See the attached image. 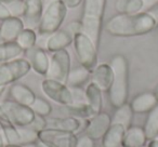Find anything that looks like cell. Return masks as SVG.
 I'll list each match as a JSON object with an SVG mask.
<instances>
[{"instance_id": "obj_1", "label": "cell", "mask_w": 158, "mask_h": 147, "mask_svg": "<svg viewBox=\"0 0 158 147\" xmlns=\"http://www.w3.org/2000/svg\"><path fill=\"white\" fill-rule=\"evenodd\" d=\"M156 26L148 12L142 11L135 14H117L107 21L105 29L115 37H134L146 35Z\"/></svg>"}, {"instance_id": "obj_2", "label": "cell", "mask_w": 158, "mask_h": 147, "mask_svg": "<svg viewBox=\"0 0 158 147\" xmlns=\"http://www.w3.org/2000/svg\"><path fill=\"white\" fill-rule=\"evenodd\" d=\"M113 69V81L108 90L110 105L118 108L127 103L129 96V66L123 54H116L110 63Z\"/></svg>"}, {"instance_id": "obj_3", "label": "cell", "mask_w": 158, "mask_h": 147, "mask_svg": "<svg viewBox=\"0 0 158 147\" xmlns=\"http://www.w3.org/2000/svg\"><path fill=\"white\" fill-rule=\"evenodd\" d=\"M106 0H84L82 33L86 34L97 47L101 37Z\"/></svg>"}, {"instance_id": "obj_4", "label": "cell", "mask_w": 158, "mask_h": 147, "mask_svg": "<svg viewBox=\"0 0 158 147\" xmlns=\"http://www.w3.org/2000/svg\"><path fill=\"white\" fill-rule=\"evenodd\" d=\"M67 14V8L62 0H53L47 6L42 13L41 21L38 26V33L41 36H50L57 31L63 24Z\"/></svg>"}, {"instance_id": "obj_5", "label": "cell", "mask_w": 158, "mask_h": 147, "mask_svg": "<svg viewBox=\"0 0 158 147\" xmlns=\"http://www.w3.org/2000/svg\"><path fill=\"white\" fill-rule=\"evenodd\" d=\"M73 43L80 65L92 71L98 64V47L82 31L73 36Z\"/></svg>"}, {"instance_id": "obj_6", "label": "cell", "mask_w": 158, "mask_h": 147, "mask_svg": "<svg viewBox=\"0 0 158 147\" xmlns=\"http://www.w3.org/2000/svg\"><path fill=\"white\" fill-rule=\"evenodd\" d=\"M31 67L28 59H16L10 62L0 63V88H6L9 84H13L21 78L31 71Z\"/></svg>"}, {"instance_id": "obj_7", "label": "cell", "mask_w": 158, "mask_h": 147, "mask_svg": "<svg viewBox=\"0 0 158 147\" xmlns=\"http://www.w3.org/2000/svg\"><path fill=\"white\" fill-rule=\"evenodd\" d=\"M0 103L10 122L15 127H26L35 118V112L31 106L23 105L13 100H5Z\"/></svg>"}, {"instance_id": "obj_8", "label": "cell", "mask_w": 158, "mask_h": 147, "mask_svg": "<svg viewBox=\"0 0 158 147\" xmlns=\"http://www.w3.org/2000/svg\"><path fill=\"white\" fill-rule=\"evenodd\" d=\"M70 71V55L66 49L53 52L50 57V64L46 77L49 79L66 84Z\"/></svg>"}, {"instance_id": "obj_9", "label": "cell", "mask_w": 158, "mask_h": 147, "mask_svg": "<svg viewBox=\"0 0 158 147\" xmlns=\"http://www.w3.org/2000/svg\"><path fill=\"white\" fill-rule=\"evenodd\" d=\"M38 142L48 147H75L76 133L46 128L38 132Z\"/></svg>"}, {"instance_id": "obj_10", "label": "cell", "mask_w": 158, "mask_h": 147, "mask_svg": "<svg viewBox=\"0 0 158 147\" xmlns=\"http://www.w3.org/2000/svg\"><path fill=\"white\" fill-rule=\"evenodd\" d=\"M41 90L46 96L62 106H67L73 103L72 90L66 84L46 78L41 82Z\"/></svg>"}, {"instance_id": "obj_11", "label": "cell", "mask_w": 158, "mask_h": 147, "mask_svg": "<svg viewBox=\"0 0 158 147\" xmlns=\"http://www.w3.org/2000/svg\"><path fill=\"white\" fill-rule=\"evenodd\" d=\"M112 125V117L105 112H101L99 114L93 115L85 129V133L87 136L92 138L93 141L101 140Z\"/></svg>"}, {"instance_id": "obj_12", "label": "cell", "mask_w": 158, "mask_h": 147, "mask_svg": "<svg viewBox=\"0 0 158 147\" xmlns=\"http://www.w3.org/2000/svg\"><path fill=\"white\" fill-rule=\"evenodd\" d=\"M44 13L42 0H24V14L22 18L25 28H38Z\"/></svg>"}, {"instance_id": "obj_13", "label": "cell", "mask_w": 158, "mask_h": 147, "mask_svg": "<svg viewBox=\"0 0 158 147\" xmlns=\"http://www.w3.org/2000/svg\"><path fill=\"white\" fill-rule=\"evenodd\" d=\"M22 18L10 16L1 21L0 24V40L1 41H15L21 31L24 29Z\"/></svg>"}, {"instance_id": "obj_14", "label": "cell", "mask_w": 158, "mask_h": 147, "mask_svg": "<svg viewBox=\"0 0 158 147\" xmlns=\"http://www.w3.org/2000/svg\"><path fill=\"white\" fill-rule=\"evenodd\" d=\"M27 52H28V62L31 64V69L37 72L38 75L46 76L49 69L50 57L48 56L44 49L35 47Z\"/></svg>"}, {"instance_id": "obj_15", "label": "cell", "mask_w": 158, "mask_h": 147, "mask_svg": "<svg viewBox=\"0 0 158 147\" xmlns=\"http://www.w3.org/2000/svg\"><path fill=\"white\" fill-rule=\"evenodd\" d=\"M73 43V35L68 29H59L48 36L46 41V50L53 53L60 50H64Z\"/></svg>"}, {"instance_id": "obj_16", "label": "cell", "mask_w": 158, "mask_h": 147, "mask_svg": "<svg viewBox=\"0 0 158 147\" xmlns=\"http://www.w3.org/2000/svg\"><path fill=\"white\" fill-rule=\"evenodd\" d=\"M91 81L97 84L102 92L110 90L113 81V69L110 64L102 63L95 66L91 74Z\"/></svg>"}, {"instance_id": "obj_17", "label": "cell", "mask_w": 158, "mask_h": 147, "mask_svg": "<svg viewBox=\"0 0 158 147\" xmlns=\"http://www.w3.org/2000/svg\"><path fill=\"white\" fill-rule=\"evenodd\" d=\"M158 104V99L154 92H143L138 94L130 103L133 114H147Z\"/></svg>"}, {"instance_id": "obj_18", "label": "cell", "mask_w": 158, "mask_h": 147, "mask_svg": "<svg viewBox=\"0 0 158 147\" xmlns=\"http://www.w3.org/2000/svg\"><path fill=\"white\" fill-rule=\"evenodd\" d=\"M147 143V137L143 128L131 125L126 129L123 140V147H143Z\"/></svg>"}, {"instance_id": "obj_19", "label": "cell", "mask_w": 158, "mask_h": 147, "mask_svg": "<svg viewBox=\"0 0 158 147\" xmlns=\"http://www.w3.org/2000/svg\"><path fill=\"white\" fill-rule=\"evenodd\" d=\"M126 128L118 123H112L102 137V147H121Z\"/></svg>"}, {"instance_id": "obj_20", "label": "cell", "mask_w": 158, "mask_h": 147, "mask_svg": "<svg viewBox=\"0 0 158 147\" xmlns=\"http://www.w3.org/2000/svg\"><path fill=\"white\" fill-rule=\"evenodd\" d=\"M10 95L13 101L26 106H31L37 97L28 87L22 84H12L10 87Z\"/></svg>"}, {"instance_id": "obj_21", "label": "cell", "mask_w": 158, "mask_h": 147, "mask_svg": "<svg viewBox=\"0 0 158 147\" xmlns=\"http://www.w3.org/2000/svg\"><path fill=\"white\" fill-rule=\"evenodd\" d=\"M85 95H86V102L92 109L93 114H99L102 112L103 106V100H102V90L93 84L92 81L89 82L88 86L85 89Z\"/></svg>"}, {"instance_id": "obj_22", "label": "cell", "mask_w": 158, "mask_h": 147, "mask_svg": "<svg viewBox=\"0 0 158 147\" xmlns=\"http://www.w3.org/2000/svg\"><path fill=\"white\" fill-rule=\"evenodd\" d=\"M80 127H81L80 120L72 116L65 117V118H53L50 119V120H47V128L72 132V133H76Z\"/></svg>"}, {"instance_id": "obj_23", "label": "cell", "mask_w": 158, "mask_h": 147, "mask_svg": "<svg viewBox=\"0 0 158 147\" xmlns=\"http://www.w3.org/2000/svg\"><path fill=\"white\" fill-rule=\"evenodd\" d=\"M91 77V71L84 66H77L70 69L68 74L66 86L69 88H81Z\"/></svg>"}, {"instance_id": "obj_24", "label": "cell", "mask_w": 158, "mask_h": 147, "mask_svg": "<svg viewBox=\"0 0 158 147\" xmlns=\"http://www.w3.org/2000/svg\"><path fill=\"white\" fill-rule=\"evenodd\" d=\"M24 50L16 41H1L0 42V63L10 62L20 59Z\"/></svg>"}, {"instance_id": "obj_25", "label": "cell", "mask_w": 158, "mask_h": 147, "mask_svg": "<svg viewBox=\"0 0 158 147\" xmlns=\"http://www.w3.org/2000/svg\"><path fill=\"white\" fill-rule=\"evenodd\" d=\"M143 130L145 132L147 141L158 136V104L151 112H147V117Z\"/></svg>"}, {"instance_id": "obj_26", "label": "cell", "mask_w": 158, "mask_h": 147, "mask_svg": "<svg viewBox=\"0 0 158 147\" xmlns=\"http://www.w3.org/2000/svg\"><path fill=\"white\" fill-rule=\"evenodd\" d=\"M115 10L118 14H135L143 11L142 0H116Z\"/></svg>"}, {"instance_id": "obj_27", "label": "cell", "mask_w": 158, "mask_h": 147, "mask_svg": "<svg viewBox=\"0 0 158 147\" xmlns=\"http://www.w3.org/2000/svg\"><path fill=\"white\" fill-rule=\"evenodd\" d=\"M132 118H133V112L130 107V104L126 103L120 107L116 108L114 117L112 118V123H118L128 129L131 127Z\"/></svg>"}, {"instance_id": "obj_28", "label": "cell", "mask_w": 158, "mask_h": 147, "mask_svg": "<svg viewBox=\"0 0 158 147\" xmlns=\"http://www.w3.org/2000/svg\"><path fill=\"white\" fill-rule=\"evenodd\" d=\"M37 39H38V36L37 33L35 31V29L24 28L20 33V35L18 36L15 41L18 42V44L24 51H28L36 47Z\"/></svg>"}, {"instance_id": "obj_29", "label": "cell", "mask_w": 158, "mask_h": 147, "mask_svg": "<svg viewBox=\"0 0 158 147\" xmlns=\"http://www.w3.org/2000/svg\"><path fill=\"white\" fill-rule=\"evenodd\" d=\"M64 108L69 116L78 119H89L94 115L91 107L87 103H72L70 105L64 106Z\"/></svg>"}, {"instance_id": "obj_30", "label": "cell", "mask_w": 158, "mask_h": 147, "mask_svg": "<svg viewBox=\"0 0 158 147\" xmlns=\"http://www.w3.org/2000/svg\"><path fill=\"white\" fill-rule=\"evenodd\" d=\"M18 131L20 135V145H28L38 142V131L26 125V127H19Z\"/></svg>"}, {"instance_id": "obj_31", "label": "cell", "mask_w": 158, "mask_h": 147, "mask_svg": "<svg viewBox=\"0 0 158 147\" xmlns=\"http://www.w3.org/2000/svg\"><path fill=\"white\" fill-rule=\"evenodd\" d=\"M31 108L35 112V115L42 117H48L52 112V106L50 105V103L41 97H36L34 103L31 105Z\"/></svg>"}, {"instance_id": "obj_32", "label": "cell", "mask_w": 158, "mask_h": 147, "mask_svg": "<svg viewBox=\"0 0 158 147\" xmlns=\"http://www.w3.org/2000/svg\"><path fill=\"white\" fill-rule=\"evenodd\" d=\"M1 132L5 137L6 144L20 145V135H19L18 128L13 125L1 127Z\"/></svg>"}, {"instance_id": "obj_33", "label": "cell", "mask_w": 158, "mask_h": 147, "mask_svg": "<svg viewBox=\"0 0 158 147\" xmlns=\"http://www.w3.org/2000/svg\"><path fill=\"white\" fill-rule=\"evenodd\" d=\"M6 7L8 8L11 16L16 18H22L24 14V0H11V1H6Z\"/></svg>"}, {"instance_id": "obj_34", "label": "cell", "mask_w": 158, "mask_h": 147, "mask_svg": "<svg viewBox=\"0 0 158 147\" xmlns=\"http://www.w3.org/2000/svg\"><path fill=\"white\" fill-rule=\"evenodd\" d=\"M27 127L31 128V129L36 130V131H41V130L46 129L47 128V119L46 117L42 116H38V115H35V118L31 121V125H28Z\"/></svg>"}, {"instance_id": "obj_35", "label": "cell", "mask_w": 158, "mask_h": 147, "mask_svg": "<svg viewBox=\"0 0 158 147\" xmlns=\"http://www.w3.org/2000/svg\"><path fill=\"white\" fill-rule=\"evenodd\" d=\"M73 94V103H87L85 90L81 88H70Z\"/></svg>"}, {"instance_id": "obj_36", "label": "cell", "mask_w": 158, "mask_h": 147, "mask_svg": "<svg viewBox=\"0 0 158 147\" xmlns=\"http://www.w3.org/2000/svg\"><path fill=\"white\" fill-rule=\"evenodd\" d=\"M75 147H95V145H94V141L85 134L84 136L77 137V142Z\"/></svg>"}, {"instance_id": "obj_37", "label": "cell", "mask_w": 158, "mask_h": 147, "mask_svg": "<svg viewBox=\"0 0 158 147\" xmlns=\"http://www.w3.org/2000/svg\"><path fill=\"white\" fill-rule=\"evenodd\" d=\"M68 31L72 33L73 36H74L75 34L81 33V31H82V23H81V21H73V22L68 25Z\"/></svg>"}, {"instance_id": "obj_38", "label": "cell", "mask_w": 158, "mask_h": 147, "mask_svg": "<svg viewBox=\"0 0 158 147\" xmlns=\"http://www.w3.org/2000/svg\"><path fill=\"white\" fill-rule=\"evenodd\" d=\"M10 16H11V14H10L8 8L6 7L5 2L2 0H0V21L6 20V18H10Z\"/></svg>"}, {"instance_id": "obj_39", "label": "cell", "mask_w": 158, "mask_h": 147, "mask_svg": "<svg viewBox=\"0 0 158 147\" xmlns=\"http://www.w3.org/2000/svg\"><path fill=\"white\" fill-rule=\"evenodd\" d=\"M143 1V12H147L158 5V0H142Z\"/></svg>"}, {"instance_id": "obj_40", "label": "cell", "mask_w": 158, "mask_h": 147, "mask_svg": "<svg viewBox=\"0 0 158 147\" xmlns=\"http://www.w3.org/2000/svg\"><path fill=\"white\" fill-rule=\"evenodd\" d=\"M84 0H62V2L66 6L67 9H75L78 7Z\"/></svg>"}, {"instance_id": "obj_41", "label": "cell", "mask_w": 158, "mask_h": 147, "mask_svg": "<svg viewBox=\"0 0 158 147\" xmlns=\"http://www.w3.org/2000/svg\"><path fill=\"white\" fill-rule=\"evenodd\" d=\"M147 12H148L149 15H151L152 18H154V21H155L156 25L158 26V5L155 6V7H154L153 9L149 10V11H147Z\"/></svg>"}, {"instance_id": "obj_42", "label": "cell", "mask_w": 158, "mask_h": 147, "mask_svg": "<svg viewBox=\"0 0 158 147\" xmlns=\"http://www.w3.org/2000/svg\"><path fill=\"white\" fill-rule=\"evenodd\" d=\"M147 146H148V147H158V136H156L155 138H152V140H149Z\"/></svg>"}, {"instance_id": "obj_43", "label": "cell", "mask_w": 158, "mask_h": 147, "mask_svg": "<svg viewBox=\"0 0 158 147\" xmlns=\"http://www.w3.org/2000/svg\"><path fill=\"white\" fill-rule=\"evenodd\" d=\"M6 146V141H5V137H3V134L0 130V147H5Z\"/></svg>"}, {"instance_id": "obj_44", "label": "cell", "mask_w": 158, "mask_h": 147, "mask_svg": "<svg viewBox=\"0 0 158 147\" xmlns=\"http://www.w3.org/2000/svg\"><path fill=\"white\" fill-rule=\"evenodd\" d=\"M5 147H26L24 145H11V144H6Z\"/></svg>"}, {"instance_id": "obj_45", "label": "cell", "mask_w": 158, "mask_h": 147, "mask_svg": "<svg viewBox=\"0 0 158 147\" xmlns=\"http://www.w3.org/2000/svg\"><path fill=\"white\" fill-rule=\"evenodd\" d=\"M154 93H155L156 97H157V99H158V84H156V87H155V90H154Z\"/></svg>"}, {"instance_id": "obj_46", "label": "cell", "mask_w": 158, "mask_h": 147, "mask_svg": "<svg viewBox=\"0 0 158 147\" xmlns=\"http://www.w3.org/2000/svg\"><path fill=\"white\" fill-rule=\"evenodd\" d=\"M37 145H38V147H48V146H46V145L41 144V143H39V142L37 143Z\"/></svg>"}, {"instance_id": "obj_47", "label": "cell", "mask_w": 158, "mask_h": 147, "mask_svg": "<svg viewBox=\"0 0 158 147\" xmlns=\"http://www.w3.org/2000/svg\"><path fill=\"white\" fill-rule=\"evenodd\" d=\"M3 2H6V1H11V0H2Z\"/></svg>"}, {"instance_id": "obj_48", "label": "cell", "mask_w": 158, "mask_h": 147, "mask_svg": "<svg viewBox=\"0 0 158 147\" xmlns=\"http://www.w3.org/2000/svg\"><path fill=\"white\" fill-rule=\"evenodd\" d=\"M143 147H148V146H147V145H145V146H143Z\"/></svg>"}, {"instance_id": "obj_49", "label": "cell", "mask_w": 158, "mask_h": 147, "mask_svg": "<svg viewBox=\"0 0 158 147\" xmlns=\"http://www.w3.org/2000/svg\"><path fill=\"white\" fill-rule=\"evenodd\" d=\"M121 147H123V146H121Z\"/></svg>"}]
</instances>
